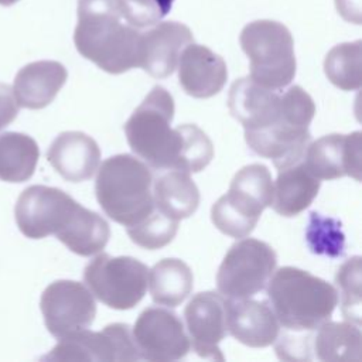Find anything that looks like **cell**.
<instances>
[{"instance_id":"1","label":"cell","mask_w":362,"mask_h":362,"mask_svg":"<svg viewBox=\"0 0 362 362\" xmlns=\"http://www.w3.org/2000/svg\"><path fill=\"white\" fill-rule=\"evenodd\" d=\"M141 31L124 16L123 0H81L78 51L107 74L139 66Z\"/></svg>"},{"instance_id":"2","label":"cell","mask_w":362,"mask_h":362,"mask_svg":"<svg viewBox=\"0 0 362 362\" xmlns=\"http://www.w3.org/2000/svg\"><path fill=\"white\" fill-rule=\"evenodd\" d=\"M273 273L266 286L267 297L286 331L310 332L331 318L338 304V291L332 284L293 266Z\"/></svg>"},{"instance_id":"3","label":"cell","mask_w":362,"mask_h":362,"mask_svg":"<svg viewBox=\"0 0 362 362\" xmlns=\"http://www.w3.org/2000/svg\"><path fill=\"white\" fill-rule=\"evenodd\" d=\"M153 174L132 154L106 158L95 181L96 199L103 212L123 226L143 221L154 211Z\"/></svg>"},{"instance_id":"4","label":"cell","mask_w":362,"mask_h":362,"mask_svg":"<svg viewBox=\"0 0 362 362\" xmlns=\"http://www.w3.org/2000/svg\"><path fill=\"white\" fill-rule=\"evenodd\" d=\"M174 99L163 86H154L124 123L133 153L156 170H174L180 132L171 129Z\"/></svg>"},{"instance_id":"5","label":"cell","mask_w":362,"mask_h":362,"mask_svg":"<svg viewBox=\"0 0 362 362\" xmlns=\"http://www.w3.org/2000/svg\"><path fill=\"white\" fill-rule=\"evenodd\" d=\"M280 98L283 119L266 132L245 136L246 144L256 154L273 160L277 170L304 158L311 143L308 126L315 115L313 98L298 85L288 88Z\"/></svg>"},{"instance_id":"6","label":"cell","mask_w":362,"mask_h":362,"mask_svg":"<svg viewBox=\"0 0 362 362\" xmlns=\"http://www.w3.org/2000/svg\"><path fill=\"white\" fill-rule=\"evenodd\" d=\"M240 47L250 64V79L279 90L290 85L296 75L294 41L290 30L274 20H256L245 25Z\"/></svg>"},{"instance_id":"7","label":"cell","mask_w":362,"mask_h":362,"mask_svg":"<svg viewBox=\"0 0 362 362\" xmlns=\"http://www.w3.org/2000/svg\"><path fill=\"white\" fill-rule=\"evenodd\" d=\"M83 280L90 293L113 310H130L146 294L148 269L130 256L98 255L85 270Z\"/></svg>"},{"instance_id":"8","label":"cell","mask_w":362,"mask_h":362,"mask_svg":"<svg viewBox=\"0 0 362 362\" xmlns=\"http://www.w3.org/2000/svg\"><path fill=\"white\" fill-rule=\"evenodd\" d=\"M276 264L277 255L270 245L242 239L230 246L218 269V291L229 300L250 298L266 288Z\"/></svg>"},{"instance_id":"9","label":"cell","mask_w":362,"mask_h":362,"mask_svg":"<svg viewBox=\"0 0 362 362\" xmlns=\"http://www.w3.org/2000/svg\"><path fill=\"white\" fill-rule=\"evenodd\" d=\"M81 204L62 189L45 185L25 188L17 199L14 214L20 232L31 239L61 236L72 223Z\"/></svg>"},{"instance_id":"10","label":"cell","mask_w":362,"mask_h":362,"mask_svg":"<svg viewBox=\"0 0 362 362\" xmlns=\"http://www.w3.org/2000/svg\"><path fill=\"white\" fill-rule=\"evenodd\" d=\"M47 361H100L127 362L140 359L127 324L115 322L102 331L81 329L59 338V342L44 356Z\"/></svg>"},{"instance_id":"11","label":"cell","mask_w":362,"mask_h":362,"mask_svg":"<svg viewBox=\"0 0 362 362\" xmlns=\"http://www.w3.org/2000/svg\"><path fill=\"white\" fill-rule=\"evenodd\" d=\"M132 337L140 358L153 362L182 359L191 346L180 317L161 307L143 310L134 322Z\"/></svg>"},{"instance_id":"12","label":"cell","mask_w":362,"mask_h":362,"mask_svg":"<svg viewBox=\"0 0 362 362\" xmlns=\"http://www.w3.org/2000/svg\"><path fill=\"white\" fill-rule=\"evenodd\" d=\"M40 307L45 327L55 338L88 328L96 315L93 294L74 280L51 283L41 296Z\"/></svg>"},{"instance_id":"13","label":"cell","mask_w":362,"mask_h":362,"mask_svg":"<svg viewBox=\"0 0 362 362\" xmlns=\"http://www.w3.org/2000/svg\"><path fill=\"white\" fill-rule=\"evenodd\" d=\"M184 318L194 351L202 358L223 361L218 345L226 335V298L221 293L201 291L187 304Z\"/></svg>"},{"instance_id":"14","label":"cell","mask_w":362,"mask_h":362,"mask_svg":"<svg viewBox=\"0 0 362 362\" xmlns=\"http://www.w3.org/2000/svg\"><path fill=\"white\" fill-rule=\"evenodd\" d=\"M303 160L318 180H337L348 175L361 181V132L322 136L307 146Z\"/></svg>"},{"instance_id":"15","label":"cell","mask_w":362,"mask_h":362,"mask_svg":"<svg viewBox=\"0 0 362 362\" xmlns=\"http://www.w3.org/2000/svg\"><path fill=\"white\" fill-rule=\"evenodd\" d=\"M228 107L230 115L240 122L245 136L269 130L281 120V98L253 79L240 78L229 89Z\"/></svg>"},{"instance_id":"16","label":"cell","mask_w":362,"mask_h":362,"mask_svg":"<svg viewBox=\"0 0 362 362\" xmlns=\"http://www.w3.org/2000/svg\"><path fill=\"white\" fill-rule=\"evenodd\" d=\"M191 42H194V35L185 24L157 23L141 33L139 66L153 78H167L177 68L182 49Z\"/></svg>"},{"instance_id":"17","label":"cell","mask_w":362,"mask_h":362,"mask_svg":"<svg viewBox=\"0 0 362 362\" xmlns=\"http://www.w3.org/2000/svg\"><path fill=\"white\" fill-rule=\"evenodd\" d=\"M178 81L181 88L192 98L208 99L222 90L228 79L223 58L211 48L188 44L178 58Z\"/></svg>"},{"instance_id":"18","label":"cell","mask_w":362,"mask_h":362,"mask_svg":"<svg viewBox=\"0 0 362 362\" xmlns=\"http://www.w3.org/2000/svg\"><path fill=\"white\" fill-rule=\"evenodd\" d=\"M226 331L246 346L264 348L277 339L280 324L264 301L226 298Z\"/></svg>"},{"instance_id":"19","label":"cell","mask_w":362,"mask_h":362,"mask_svg":"<svg viewBox=\"0 0 362 362\" xmlns=\"http://www.w3.org/2000/svg\"><path fill=\"white\" fill-rule=\"evenodd\" d=\"M47 158L64 180L82 182L96 173L100 150L90 136L82 132H64L49 146Z\"/></svg>"},{"instance_id":"20","label":"cell","mask_w":362,"mask_h":362,"mask_svg":"<svg viewBox=\"0 0 362 362\" xmlns=\"http://www.w3.org/2000/svg\"><path fill=\"white\" fill-rule=\"evenodd\" d=\"M264 208L267 205L263 201L230 184L229 191L212 205L211 219L222 233L236 239L246 238L255 229Z\"/></svg>"},{"instance_id":"21","label":"cell","mask_w":362,"mask_h":362,"mask_svg":"<svg viewBox=\"0 0 362 362\" xmlns=\"http://www.w3.org/2000/svg\"><path fill=\"white\" fill-rule=\"evenodd\" d=\"M320 185L321 181L310 173L304 160L279 168L270 206L281 216H297L313 204Z\"/></svg>"},{"instance_id":"22","label":"cell","mask_w":362,"mask_h":362,"mask_svg":"<svg viewBox=\"0 0 362 362\" xmlns=\"http://www.w3.org/2000/svg\"><path fill=\"white\" fill-rule=\"evenodd\" d=\"M66 81V71L57 62H38L24 69L14 83V99L25 109L48 106Z\"/></svg>"},{"instance_id":"23","label":"cell","mask_w":362,"mask_h":362,"mask_svg":"<svg viewBox=\"0 0 362 362\" xmlns=\"http://www.w3.org/2000/svg\"><path fill=\"white\" fill-rule=\"evenodd\" d=\"M154 208L180 221L189 218L199 205V191L189 173L171 170L153 181Z\"/></svg>"},{"instance_id":"24","label":"cell","mask_w":362,"mask_h":362,"mask_svg":"<svg viewBox=\"0 0 362 362\" xmlns=\"http://www.w3.org/2000/svg\"><path fill=\"white\" fill-rule=\"evenodd\" d=\"M147 286L156 304L170 308L177 307L189 296L192 290V270L181 259H161L151 267V270H148Z\"/></svg>"},{"instance_id":"25","label":"cell","mask_w":362,"mask_h":362,"mask_svg":"<svg viewBox=\"0 0 362 362\" xmlns=\"http://www.w3.org/2000/svg\"><path fill=\"white\" fill-rule=\"evenodd\" d=\"M314 351L324 362H361L362 334L354 322L325 321L318 327Z\"/></svg>"},{"instance_id":"26","label":"cell","mask_w":362,"mask_h":362,"mask_svg":"<svg viewBox=\"0 0 362 362\" xmlns=\"http://www.w3.org/2000/svg\"><path fill=\"white\" fill-rule=\"evenodd\" d=\"M40 150L34 139L23 133L0 134V180L27 181L35 171Z\"/></svg>"},{"instance_id":"27","label":"cell","mask_w":362,"mask_h":362,"mask_svg":"<svg viewBox=\"0 0 362 362\" xmlns=\"http://www.w3.org/2000/svg\"><path fill=\"white\" fill-rule=\"evenodd\" d=\"M109 238V223L99 214L81 205L72 223L58 240L79 256H92L106 246Z\"/></svg>"},{"instance_id":"28","label":"cell","mask_w":362,"mask_h":362,"mask_svg":"<svg viewBox=\"0 0 362 362\" xmlns=\"http://www.w3.org/2000/svg\"><path fill=\"white\" fill-rule=\"evenodd\" d=\"M329 82L342 90H358L362 83V42H342L331 48L324 59Z\"/></svg>"},{"instance_id":"29","label":"cell","mask_w":362,"mask_h":362,"mask_svg":"<svg viewBox=\"0 0 362 362\" xmlns=\"http://www.w3.org/2000/svg\"><path fill=\"white\" fill-rule=\"evenodd\" d=\"M180 146L174 170L185 173L202 171L214 158V144L204 130L195 124H180Z\"/></svg>"},{"instance_id":"30","label":"cell","mask_w":362,"mask_h":362,"mask_svg":"<svg viewBox=\"0 0 362 362\" xmlns=\"http://www.w3.org/2000/svg\"><path fill=\"white\" fill-rule=\"evenodd\" d=\"M133 243L143 249L156 250L167 246L178 230V221L171 219L157 211L147 215L143 221L126 228Z\"/></svg>"},{"instance_id":"31","label":"cell","mask_w":362,"mask_h":362,"mask_svg":"<svg viewBox=\"0 0 362 362\" xmlns=\"http://www.w3.org/2000/svg\"><path fill=\"white\" fill-rule=\"evenodd\" d=\"M335 281L342 294V314L345 320L361 324V257L348 259L337 272Z\"/></svg>"},{"instance_id":"32","label":"cell","mask_w":362,"mask_h":362,"mask_svg":"<svg viewBox=\"0 0 362 362\" xmlns=\"http://www.w3.org/2000/svg\"><path fill=\"white\" fill-rule=\"evenodd\" d=\"M338 226L339 223L334 219H327L320 216V214L313 212L307 232V239L313 252L331 256L341 255L344 247V235Z\"/></svg>"},{"instance_id":"33","label":"cell","mask_w":362,"mask_h":362,"mask_svg":"<svg viewBox=\"0 0 362 362\" xmlns=\"http://www.w3.org/2000/svg\"><path fill=\"white\" fill-rule=\"evenodd\" d=\"M126 20L136 28L157 24L173 6V0H123Z\"/></svg>"},{"instance_id":"34","label":"cell","mask_w":362,"mask_h":362,"mask_svg":"<svg viewBox=\"0 0 362 362\" xmlns=\"http://www.w3.org/2000/svg\"><path fill=\"white\" fill-rule=\"evenodd\" d=\"M276 352L280 359L284 361H304L311 359L310 356V344L308 337H294L293 332L287 331L277 337Z\"/></svg>"},{"instance_id":"35","label":"cell","mask_w":362,"mask_h":362,"mask_svg":"<svg viewBox=\"0 0 362 362\" xmlns=\"http://www.w3.org/2000/svg\"><path fill=\"white\" fill-rule=\"evenodd\" d=\"M18 113V105L7 85L0 83V130L10 124Z\"/></svg>"},{"instance_id":"36","label":"cell","mask_w":362,"mask_h":362,"mask_svg":"<svg viewBox=\"0 0 362 362\" xmlns=\"http://www.w3.org/2000/svg\"><path fill=\"white\" fill-rule=\"evenodd\" d=\"M338 13L351 23H361V0H335Z\"/></svg>"}]
</instances>
